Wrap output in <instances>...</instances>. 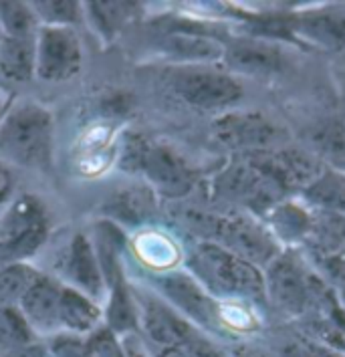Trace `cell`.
Here are the masks:
<instances>
[{
    "label": "cell",
    "mask_w": 345,
    "mask_h": 357,
    "mask_svg": "<svg viewBox=\"0 0 345 357\" xmlns=\"http://www.w3.org/2000/svg\"><path fill=\"white\" fill-rule=\"evenodd\" d=\"M121 168L141 172L150 186L164 198H184L196 184V174L176 151L166 146L150 144L137 135L125 139Z\"/></svg>",
    "instance_id": "cell-4"
},
{
    "label": "cell",
    "mask_w": 345,
    "mask_h": 357,
    "mask_svg": "<svg viewBox=\"0 0 345 357\" xmlns=\"http://www.w3.org/2000/svg\"><path fill=\"white\" fill-rule=\"evenodd\" d=\"M4 357H51V351H49V347H45L40 343H31V345L19 349V351H13V354Z\"/></svg>",
    "instance_id": "cell-36"
},
{
    "label": "cell",
    "mask_w": 345,
    "mask_h": 357,
    "mask_svg": "<svg viewBox=\"0 0 345 357\" xmlns=\"http://www.w3.org/2000/svg\"><path fill=\"white\" fill-rule=\"evenodd\" d=\"M49 238V214L33 194L13 198L0 212V266L24 263Z\"/></svg>",
    "instance_id": "cell-3"
},
{
    "label": "cell",
    "mask_w": 345,
    "mask_h": 357,
    "mask_svg": "<svg viewBox=\"0 0 345 357\" xmlns=\"http://www.w3.org/2000/svg\"><path fill=\"white\" fill-rule=\"evenodd\" d=\"M158 357H188V356H186V351H184V349H180V347H170V349H160Z\"/></svg>",
    "instance_id": "cell-39"
},
{
    "label": "cell",
    "mask_w": 345,
    "mask_h": 357,
    "mask_svg": "<svg viewBox=\"0 0 345 357\" xmlns=\"http://www.w3.org/2000/svg\"><path fill=\"white\" fill-rule=\"evenodd\" d=\"M91 245H93V250H95L97 263H99L107 291L117 287V284H121V282H125L121 259H123V252H125L128 236L119 228V225L114 222V220H107V218L99 220L95 225V238H93Z\"/></svg>",
    "instance_id": "cell-18"
},
{
    "label": "cell",
    "mask_w": 345,
    "mask_h": 357,
    "mask_svg": "<svg viewBox=\"0 0 345 357\" xmlns=\"http://www.w3.org/2000/svg\"><path fill=\"white\" fill-rule=\"evenodd\" d=\"M103 311L97 301L73 287H63L61 293V329L73 335H89L99 327Z\"/></svg>",
    "instance_id": "cell-20"
},
{
    "label": "cell",
    "mask_w": 345,
    "mask_h": 357,
    "mask_svg": "<svg viewBox=\"0 0 345 357\" xmlns=\"http://www.w3.org/2000/svg\"><path fill=\"white\" fill-rule=\"evenodd\" d=\"M305 241L325 257L339 252L345 246V216L329 210L311 214V226Z\"/></svg>",
    "instance_id": "cell-23"
},
{
    "label": "cell",
    "mask_w": 345,
    "mask_h": 357,
    "mask_svg": "<svg viewBox=\"0 0 345 357\" xmlns=\"http://www.w3.org/2000/svg\"><path fill=\"white\" fill-rule=\"evenodd\" d=\"M65 277L71 281L73 289L91 297L93 301H99L107 291L93 245L85 234H75L69 245L65 259Z\"/></svg>",
    "instance_id": "cell-16"
},
{
    "label": "cell",
    "mask_w": 345,
    "mask_h": 357,
    "mask_svg": "<svg viewBox=\"0 0 345 357\" xmlns=\"http://www.w3.org/2000/svg\"><path fill=\"white\" fill-rule=\"evenodd\" d=\"M216 139L243 155L277 150L283 132L261 113H227L214 121Z\"/></svg>",
    "instance_id": "cell-10"
},
{
    "label": "cell",
    "mask_w": 345,
    "mask_h": 357,
    "mask_svg": "<svg viewBox=\"0 0 345 357\" xmlns=\"http://www.w3.org/2000/svg\"><path fill=\"white\" fill-rule=\"evenodd\" d=\"M83 51L71 26H40L35 38V75L43 81H67L81 71Z\"/></svg>",
    "instance_id": "cell-9"
},
{
    "label": "cell",
    "mask_w": 345,
    "mask_h": 357,
    "mask_svg": "<svg viewBox=\"0 0 345 357\" xmlns=\"http://www.w3.org/2000/svg\"><path fill=\"white\" fill-rule=\"evenodd\" d=\"M152 282L170 301L174 309L190 323L194 321L196 325L214 331L222 327L220 305L192 275L180 271L160 273V275H152Z\"/></svg>",
    "instance_id": "cell-8"
},
{
    "label": "cell",
    "mask_w": 345,
    "mask_h": 357,
    "mask_svg": "<svg viewBox=\"0 0 345 357\" xmlns=\"http://www.w3.org/2000/svg\"><path fill=\"white\" fill-rule=\"evenodd\" d=\"M170 85L198 109H224L243 97L240 83L229 71L208 65H182L170 75Z\"/></svg>",
    "instance_id": "cell-5"
},
{
    "label": "cell",
    "mask_w": 345,
    "mask_h": 357,
    "mask_svg": "<svg viewBox=\"0 0 345 357\" xmlns=\"http://www.w3.org/2000/svg\"><path fill=\"white\" fill-rule=\"evenodd\" d=\"M123 347H125V357H150L135 333L134 335H125Z\"/></svg>",
    "instance_id": "cell-37"
},
{
    "label": "cell",
    "mask_w": 345,
    "mask_h": 357,
    "mask_svg": "<svg viewBox=\"0 0 345 357\" xmlns=\"http://www.w3.org/2000/svg\"><path fill=\"white\" fill-rule=\"evenodd\" d=\"M224 65L229 71L252 77H267L283 69L281 49L263 38H234L224 43Z\"/></svg>",
    "instance_id": "cell-14"
},
{
    "label": "cell",
    "mask_w": 345,
    "mask_h": 357,
    "mask_svg": "<svg viewBox=\"0 0 345 357\" xmlns=\"http://www.w3.org/2000/svg\"><path fill=\"white\" fill-rule=\"evenodd\" d=\"M270 234L281 236L283 241H305L311 214L293 202H279L267 212Z\"/></svg>",
    "instance_id": "cell-24"
},
{
    "label": "cell",
    "mask_w": 345,
    "mask_h": 357,
    "mask_svg": "<svg viewBox=\"0 0 345 357\" xmlns=\"http://www.w3.org/2000/svg\"><path fill=\"white\" fill-rule=\"evenodd\" d=\"M35 343V331L19 307H0V357Z\"/></svg>",
    "instance_id": "cell-26"
},
{
    "label": "cell",
    "mask_w": 345,
    "mask_h": 357,
    "mask_svg": "<svg viewBox=\"0 0 345 357\" xmlns=\"http://www.w3.org/2000/svg\"><path fill=\"white\" fill-rule=\"evenodd\" d=\"M265 289L267 297L281 309V313L297 317L307 311L311 299L307 275L287 255H279L267 266Z\"/></svg>",
    "instance_id": "cell-12"
},
{
    "label": "cell",
    "mask_w": 345,
    "mask_h": 357,
    "mask_svg": "<svg viewBox=\"0 0 345 357\" xmlns=\"http://www.w3.org/2000/svg\"><path fill=\"white\" fill-rule=\"evenodd\" d=\"M137 309H139V327L160 349L182 347L196 331V327L184 315H180L174 307L155 297L137 299Z\"/></svg>",
    "instance_id": "cell-13"
},
{
    "label": "cell",
    "mask_w": 345,
    "mask_h": 357,
    "mask_svg": "<svg viewBox=\"0 0 345 357\" xmlns=\"http://www.w3.org/2000/svg\"><path fill=\"white\" fill-rule=\"evenodd\" d=\"M38 22H43V26H71L75 24L81 8L77 2H33L31 4Z\"/></svg>",
    "instance_id": "cell-31"
},
{
    "label": "cell",
    "mask_w": 345,
    "mask_h": 357,
    "mask_svg": "<svg viewBox=\"0 0 345 357\" xmlns=\"http://www.w3.org/2000/svg\"><path fill=\"white\" fill-rule=\"evenodd\" d=\"M190 275L214 299L265 301V275L259 266L238 259L214 243H200L188 257Z\"/></svg>",
    "instance_id": "cell-2"
},
{
    "label": "cell",
    "mask_w": 345,
    "mask_h": 357,
    "mask_svg": "<svg viewBox=\"0 0 345 357\" xmlns=\"http://www.w3.org/2000/svg\"><path fill=\"white\" fill-rule=\"evenodd\" d=\"M8 192H10V174H8V169L0 164V202L6 198Z\"/></svg>",
    "instance_id": "cell-38"
},
{
    "label": "cell",
    "mask_w": 345,
    "mask_h": 357,
    "mask_svg": "<svg viewBox=\"0 0 345 357\" xmlns=\"http://www.w3.org/2000/svg\"><path fill=\"white\" fill-rule=\"evenodd\" d=\"M214 245H220L238 259L254 264V266H268L277 257L279 248L275 236L267 226L250 216H218L212 232Z\"/></svg>",
    "instance_id": "cell-7"
},
{
    "label": "cell",
    "mask_w": 345,
    "mask_h": 357,
    "mask_svg": "<svg viewBox=\"0 0 345 357\" xmlns=\"http://www.w3.org/2000/svg\"><path fill=\"white\" fill-rule=\"evenodd\" d=\"M285 190L281 188L268 174L243 155V160L232 162L214 180V194L229 202L267 214L270 208L281 202Z\"/></svg>",
    "instance_id": "cell-6"
},
{
    "label": "cell",
    "mask_w": 345,
    "mask_h": 357,
    "mask_svg": "<svg viewBox=\"0 0 345 357\" xmlns=\"http://www.w3.org/2000/svg\"><path fill=\"white\" fill-rule=\"evenodd\" d=\"M107 220H117L125 225H139L150 220L155 212V198L148 186H130L114 194L107 204Z\"/></svg>",
    "instance_id": "cell-21"
},
{
    "label": "cell",
    "mask_w": 345,
    "mask_h": 357,
    "mask_svg": "<svg viewBox=\"0 0 345 357\" xmlns=\"http://www.w3.org/2000/svg\"><path fill=\"white\" fill-rule=\"evenodd\" d=\"M0 29L4 37L37 38L38 19L26 2H0Z\"/></svg>",
    "instance_id": "cell-28"
},
{
    "label": "cell",
    "mask_w": 345,
    "mask_h": 357,
    "mask_svg": "<svg viewBox=\"0 0 345 357\" xmlns=\"http://www.w3.org/2000/svg\"><path fill=\"white\" fill-rule=\"evenodd\" d=\"M273 351L277 357H317V345L305 339L285 337L273 347Z\"/></svg>",
    "instance_id": "cell-33"
},
{
    "label": "cell",
    "mask_w": 345,
    "mask_h": 357,
    "mask_svg": "<svg viewBox=\"0 0 345 357\" xmlns=\"http://www.w3.org/2000/svg\"><path fill=\"white\" fill-rule=\"evenodd\" d=\"M245 158L268 174L283 190L301 188L305 192L323 174L321 162L315 155L301 150L281 148V150L249 153Z\"/></svg>",
    "instance_id": "cell-11"
},
{
    "label": "cell",
    "mask_w": 345,
    "mask_h": 357,
    "mask_svg": "<svg viewBox=\"0 0 345 357\" xmlns=\"http://www.w3.org/2000/svg\"><path fill=\"white\" fill-rule=\"evenodd\" d=\"M83 357H125V347L114 331L97 327L83 339Z\"/></svg>",
    "instance_id": "cell-32"
},
{
    "label": "cell",
    "mask_w": 345,
    "mask_h": 357,
    "mask_svg": "<svg viewBox=\"0 0 345 357\" xmlns=\"http://www.w3.org/2000/svg\"><path fill=\"white\" fill-rule=\"evenodd\" d=\"M38 277L37 268L26 263L0 266V307H17Z\"/></svg>",
    "instance_id": "cell-27"
},
{
    "label": "cell",
    "mask_w": 345,
    "mask_h": 357,
    "mask_svg": "<svg viewBox=\"0 0 345 357\" xmlns=\"http://www.w3.org/2000/svg\"><path fill=\"white\" fill-rule=\"evenodd\" d=\"M291 35H299L325 49H345V8L309 10L289 19Z\"/></svg>",
    "instance_id": "cell-17"
},
{
    "label": "cell",
    "mask_w": 345,
    "mask_h": 357,
    "mask_svg": "<svg viewBox=\"0 0 345 357\" xmlns=\"http://www.w3.org/2000/svg\"><path fill=\"white\" fill-rule=\"evenodd\" d=\"M53 113L35 101L6 109L0 121V164L47 169L53 162Z\"/></svg>",
    "instance_id": "cell-1"
},
{
    "label": "cell",
    "mask_w": 345,
    "mask_h": 357,
    "mask_svg": "<svg viewBox=\"0 0 345 357\" xmlns=\"http://www.w3.org/2000/svg\"><path fill=\"white\" fill-rule=\"evenodd\" d=\"M105 327L115 335H134L139 329V309L132 289L121 282L109 289V299L105 309Z\"/></svg>",
    "instance_id": "cell-22"
},
{
    "label": "cell",
    "mask_w": 345,
    "mask_h": 357,
    "mask_svg": "<svg viewBox=\"0 0 345 357\" xmlns=\"http://www.w3.org/2000/svg\"><path fill=\"white\" fill-rule=\"evenodd\" d=\"M0 38H2V37H0Z\"/></svg>",
    "instance_id": "cell-41"
},
{
    "label": "cell",
    "mask_w": 345,
    "mask_h": 357,
    "mask_svg": "<svg viewBox=\"0 0 345 357\" xmlns=\"http://www.w3.org/2000/svg\"><path fill=\"white\" fill-rule=\"evenodd\" d=\"M230 357H277L273 347L259 345V343H240L232 349Z\"/></svg>",
    "instance_id": "cell-35"
},
{
    "label": "cell",
    "mask_w": 345,
    "mask_h": 357,
    "mask_svg": "<svg viewBox=\"0 0 345 357\" xmlns=\"http://www.w3.org/2000/svg\"><path fill=\"white\" fill-rule=\"evenodd\" d=\"M61 282L40 275L22 295L17 307L35 333L51 335L61 329Z\"/></svg>",
    "instance_id": "cell-15"
},
{
    "label": "cell",
    "mask_w": 345,
    "mask_h": 357,
    "mask_svg": "<svg viewBox=\"0 0 345 357\" xmlns=\"http://www.w3.org/2000/svg\"><path fill=\"white\" fill-rule=\"evenodd\" d=\"M6 107H8V103H6L4 97L0 95V121H2V117H4V113H6Z\"/></svg>",
    "instance_id": "cell-40"
},
{
    "label": "cell",
    "mask_w": 345,
    "mask_h": 357,
    "mask_svg": "<svg viewBox=\"0 0 345 357\" xmlns=\"http://www.w3.org/2000/svg\"><path fill=\"white\" fill-rule=\"evenodd\" d=\"M87 10L95 22L97 31L105 38H115L119 29L132 19L137 4L135 2H87Z\"/></svg>",
    "instance_id": "cell-29"
},
{
    "label": "cell",
    "mask_w": 345,
    "mask_h": 357,
    "mask_svg": "<svg viewBox=\"0 0 345 357\" xmlns=\"http://www.w3.org/2000/svg\"><path fill=\"white\" fill-rule=\"evenodd\" d=\"M180 349H184L188 357H227L212 343L210 339L206 337L202 331H198V329L192 333L188 341Z\"/></svg>",
    "instance_id": "cell-34"
},
{
    "label": "cell",
    "mask_w": 345,
    "mask_h": 357,
    "mask_svg": "<svg viewBox=\"0 0 345 357\" xmlns=\"http://www.w3.org/2000/svg\"><path fill=\"white\" fill-rule=\"evenodd\" d=\"M305 196L319 210L339 212L345 216V174L323 169V174L305 190Z\"/></svg>",
    "instance_id": "cell-25"
},
{
    "label": "cell",
    "mask_w": 345,
    "mask_h": 357,
    "mask_svg": "<svg viewBox=\"0 0 345 357\" xmlns=\"http://www.w3.org/2000/svg\"><path fill=\"white\" fill-rule=\"evenodd\" d=\"M35 77V38H0V85L24 87Z\"/></svg>",
    "instance_id": "cell-19"
},
{
    "label": "cell",
    "mask_w": 345,
    "mask_h": 357,
    "mask_svg": "<svg viewBox=\"0 0 345 357\" xmlns=\"http://www.w3.org/2000/svg\"><path fill=\"white\" fill-rule=\"evenodd\" d=\"M309 142L315 151L329 155L333 160L345 158V126L339 121H325L319 123L309 133Z\"/></svg>",
    "instance_id": "cell-30"
}]
</instances>
